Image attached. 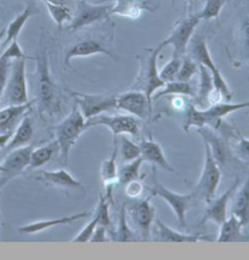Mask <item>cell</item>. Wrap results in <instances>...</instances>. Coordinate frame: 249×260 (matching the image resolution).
I'll use <instances>...</instances> for the list:
<instances>
[{
  "label": "cell",
  "instance_id": "6da1fadb",
  "mask_svg": "<svg viewBox=\"0 0 249 260\" xmlns=\"http://www.w3.org/2000/svg\"><path fill=\"white\" fill-rule=\"evenodd\" d=\"M37 94H38V111L44 119L56 118L61 113V96L57 85L50 73L49 58L45 49L40 48L37 56Z\"/></svg>",
  "mask_w": 249,
  "mask_h": 260
},
{
  "label": "cell",
  "instance_id": "7a4b0ae2",
  "mask_svg": "<svg viewBox=\"0 0 249 260\" xmlns=\"http://www.w3.org/2000/svg\"><path fill=\"white\" fill-rule=\"evenodd\" d=\"M85 120L79 108L74 105L71 113L55 126V140L58 144V150H60L58 153L65 166L68 164L70 153L77 144L78 139L83 134L84 130H86Z\"/></svg>",
  "mask_w": 249,
  "mask_h": 260
},
{
  "label": "cell",
  "instance_id": "3957f363",
  "mask_svg": "<svg viewBox=\"0 0 249 260\" xmlns=\"http://www.w3.org/2000/svg\"><path fill=\"white\" fill-rule=\"evenodd\" d=\"M161 51L162 49L157 46L154 49H146L138 56L140 61V71L133 89L145 92L151 104L152 96L155 94V91L166 85V82L160 77V71L157 68V58Z\"/></svg>",
  "mask_w": 249,
  "mask_h": 260
},
{
  "label": "cell",
  "instance_id": "277c9868",
  "mask_svg": "<svg viewBox=\"0 0 249 260\" xmlns=\"http://www.w3.org/2000/svg\"><path fill=\"white\" fill-rule=\"evenodd\" d=\"M190 56L194 58L198 64H202V66H204L205 68L209 70V72L211 74V79H213L214 89L223 95L224 100L231 101L233 92L231 89H230L225 78L223 77L220 70L217 68L216 64L214 63L207 43H205V40L203 38H199L198 37V38L192 40L191 49H190Z\"/></svg>",
  "mask_w": 249,
  "mask_h": 260
},
{
  "label": "cell",
  "instance_id": "5b68a950",
  "mask_svg": "<svg viewBox=\"0 0 249 260\" xmlns=\"http://www.w3.org/2000/svg\"><path fill=\"white\" fill-rule=\"evenodd\" d=\"M204 142V141H203ZM204 166L199 180L196 185L195 191L196 196L199 200H203L205 203H209L215 197L216 190L222 181V169L219 164L214 159L213 154L210 152V147L207 142H204Z\"/></svg>",
  "mask_w": 249,
  "mask_h": 260
},
{
  "label": "cell",
  "instance_id": "8992f818",
  "mask_svg": "<svg viewBox=\"0 0 249 260\" xmlns=\"http://www.w3.org/2000/svg\"><path fill=\"white\" fill-rule=\"evenodd\" d=\"M27 58H15L11 62V70L9 74L8 84L5 88V101L8 105H22L28 102V89L26 78V63Z\"/></svg>",
  "mask_w": 249,
  "mask_h": 260
},
{
  "label": "cell",
  "instance_id": "52a82bcc",
  "mask_svg": "<svg viewBox=\"0 0 249 260\" xmlns=\"http://www.w3.org/2000/svg\"><path fill=\"white\" fill-rule=\"evenodd\" d=\"M151 191V196L160 197L166 202L170 209L173 210L175 214L177 222H179L180 228L186 226V214L194 206V202L197 200L195 192H190L186 194L176 193L174 191L162 185L161 182L157 181V179L153 178V186L149 188Z\"/></svg>",
  "mask_w": 249,
  "mask_h": 260
},
{
  "label": "cell",
  "instance_id": "ba28073f",
  "mask_svg": "<svg viewBox=\"0 0 249 260\" xmlns=\"http://www.w3.org/2000/svg\"><path fill=\"white\" fill-rule=\"evenodd\" d=\"M94 125H104L111 130L113 138L120 135L139 136L140 122L139 118L132 114H114V116H99L85 120V128L89 129Z\"/></svg>",
  "mask_w": 249,
  "mask_h": 260
},
{
  "label": "cell",
  "instance_id": "9c48e42d",
  "mask_svg": "<svg viewBox=\"0 0 249 260\" xmlns=\"http://www.w3.org/2000/svg\"><path fill=\"white\" fill-rule=\"evenodd\" d=\"M33 145L15 148L6 154L0 167V192L6 184H9L12 179L22 175L29 166V158Z\"/></svg>",
  "mask_w": 249,
  "mask_h": 260
},
{
  "label": "cell",
  "instance_id": "30bf717a",
  "mask_svg": "<svg viewBox=\"0 0 249 260\" xmlns=\"http://www.w3.org/2000/svg\"><path fill=\"white\" fill-rule=\"evenodd\" d=\"M199 22H201V20H199L197 14L190 15L189 17L183 18L182 21L177 22L176 26L172 30V33L168 36V38L161 42L158 46L163 49L168 45H172L174 49L173 55L182 57L186 54V51H188V46L190 42H191L192 36H194Z\"/></svg>",
  "mask_w": 249,
  "mask_h": 260
},
{
  "label": "cell",
  "instance_id": "8fae6325",
  "mask_svg": "<svg viewBox=\"0 0 249 260\" xmlns=\"http://www.w3.org/2000/svg\"><path fill=\"white\" fill-rule=\"evenodd\" d=\"M112 4H90L86 0H79L77 10L74 12L72 21L70 22V29L77 30L83 27L101 23L110 20L112 15Z\"/></svg>",
  "mask_w": 249,
  "mask_h": 260
},
{
  "label": "cell",
  "instance_id": "7c38bea8",
  "mask_svg": "<svg viewBox=\"0 0 249 260\" xmlns=\"http://www.w3.org/2000/svg\"><path fill=\"white\" fill-rule=\"evenodd\" d=\"M74 98L76 105L80 110L84 118L89 119L92 117L99 116L105 112L117 108V96L116 95H105V94H83V92L70 91Z\"/></svg>",
  "mask_w": 249,
  "mask_h": 260
},
{
  "label": "cell",
  "instance_id": "4fadbf2b",
  "mask_svg": "<svg viewBox=\"0 0 249 260\" xmlns=\"http://www.w3.org/2000/svg\"><path fill=\"white\" fill-rule=\"evenodd\" d=\"M197 133L203 139V141L209 145L210 152L219 167L229 166L232 159L237 158L232 153L231 147L229 145V139H226L222 134H217L216 130L211 129L210 126H202L197 129Z\"/></svg>",
  "mask_w": 249,
  "mask_h": 260
},
{
  "label": "cell",
  "instance_id": "5bb4252c",
  "mask_svg": "<svg viewBox=\"0 0 249 260\" xmlns=\"http://www.w3.org/2000/svg\"><path fill=\"white\" fill-rule=\"evenodd\" d=\"M117 108L139 119H146L152 112V104L148 101L145 92L132 89V90L118 95Z\"/></svg>",
  "mask_w": 249,
  "mask_h": 260
},
{
  "label": "cell",
  "instance_id": "9a60e30c",
  "mask_svg": "<svg viewBox=\"0 0 249 260\" xmlns=\"http://www.w3.org/2000/svg\"><path fill=\"white\" fill-rule=\"evenodd\" d=\"M239 185V176L236 178V180L227 190L224 192L222 196L217 198H213L208 204L207 209L202 219V224H205L207 221H211L216 225H222L224 221L227 219V206H229L230 201L237 190Z\"/></svg>",
  "mask_w": 249,
  "mask_h": 260
},
{
  "label": "cell",
  "instance_id": "2e32d148",
  "mask_svg": "<svg viewBox=\"0 0 249 260\" xmlns=\"http://www.w3.org/2000/svg\"><path fill=\"white\" fill-rule=\"evenodd\" d=\"M133 221L144 241L151 240V228L155 218V208L152 206L151 197L139 201L130 208Z\"/></svg>",
  "mask_w": 249,
  "mask_h": 260
},
{
  "label": "cell",
  "instance_id": "e0dca14e",
  "mask_svg": "<svg viewBox=\"0 0 249 260\" xmlns=\"http://www.w3.org/2000/svg\"><path fill=\"white\" fill-rule=\"evenodd\" d=\"M139 145L140 150H141V158L144 162L152 164L153 167H160V168L167 170L169 173L177 174L175 169L168 162L163 148L161 147V145L157 141L153 140L151 134L148 135V139H144Z\"/></svg>",
  "mask_w": 249,
  "mask_h": 260
},
{
  "label": "cell",
  "instance_id": "ac0fdd59",
  "mask_svg": "<svg viewBox=\"0 0 249 260\" xmlns=\"http://www.w3.org/2000/svg\"><path fill=\"white\" fill-rule=\"evenodd\" d=\"M98 54H105L111 58H114V55L108 50L106 46L102 44V43L98 42V40L94 39H85L80 40V42L76 43V44L71 46L68 49L66 55H65V64L67 67L72 68V64H71V61L73 58L77 57H88L91 56V55H98Z\"/></svg>",
  "mask_w": 249,
  "mask_h": 260
},
{
  "label": "cell",
  "instance_id": "d6986e66",
  "mask_svg": "<svg viewBox=\"0 0 249 260\" xmlns=\"http://www.w3.org/2000/svg\"><path fill=\"white\" fill-rule=\"evenodd\" d=\"M37 179L44 182L48 186H54L64 190H82L85 191V187L79 180L73 178L66 169L58 170H42Z\"/></svg>",
  "mask_w": 249,
  "mask_h": 260
},
{
  "label": "cell",
  "instance_id": "ffe728a7",
  "mask_svg": "<svg viewBox=\"0 0 249 260\" xmlns=\"http://www.w3.org/2000/svg\"><path fill=\"white\" fill-rule=\"evenodd\" d=\"M33 102H26L22 105H8L0 110V134L14 133L21 119L29 113Z\"/></svg>",
  "mask_w": 249,
  "mask_h": 260
},
{
  "label": "cell",
  "instance_id": "44dd1931",
  "mask_svg": "<svg viewBox=\"0 0 249 260\" xmlns=\"http://www.w3.org/2000/svg\"><path fill=\"white\" fill-rule=\"evenodd\" d=\"M90 215L89 212H78L76 214L72 215H67V216H61V218H56V219H48V220H39V221H34L30 222V224H26L23 226H20L17 229V231L20 234H24V235H34V234H39V232L50 230V229L55 228V226H60V225H67V224H72V222L80 220V219L88 218Z\"/></svg>",
  "mask_w": 249,
  "mask_h": 260
},
{
  "label": "cell",
  "instance_id": "7402d4cb",
  "mask_svg": "<svg viewBox=\"0 0 249 260\" xmlns=\"http://www.w3.org/2000/svg\"><path fill=\"white\" fill-rule=\"evenodd\" d=\"M231 200L232 215H235L243 226H247L249 224V178L241 188L237 187Z\"/></svg>",
  "mask_w": 249,
  "mask_h": 260
},
{
  "label": "cell",
  "instance_id": "603a6c76",
  "mask_svg": "<svg viewBox=\"0 0 249 260\" xmlns=\"http://www.w3.org/2000/svg\"><path fill=\"white\" fill-rule=\"evenodd\" d=\"M34 133V124L33 120L28 116V113L26 116L21 119V122L18 123V125L16 126V129L14 130L12 133L10 140H9L6 146L4 147L8 152L15 150V148L22 147L28 145V142L32 140V136Z\"/></svg>",
  "mask_w": 249,
  "mask_h": 260
},
{
  "label": "cell",
  "instance_id": "cb8c5ba5",
  "mask_svg": "<svg viewBox=\"0 0 249 260\" xmlns=\"http://www.w3.org/2000/svg\"><path fill=\"white\" fill-rule=\"evenodd\" d=\"M105 2H113L111 10L112 15H118L130 20L139 18L144 10L152 11V9L148 8L146 3H140L136 0H100L99 3Z\"/></svg>",
  "mask_w": 249,
  "mask_h": 260
},
{
  "label": "cell",
  "instance_id": "d4e9b609",
  "mask_svg": "<svg viewBox=\"0 0 249 260\" xmlns=\"http://www.w3.org/2000/svg\"><path fill=\"white\" fill-rule=\"evenodd\" d=\"M36 12H38V9H37L36 4H34L33 2H29L26 6V9L22 12H20V14L17 15L16 17L14 18V20L11 21L10 23H9L8 28H6V33H5V40L4 43H3V45L8 46L12 40L17 39L18 36H20L21 30L24 27V24L28 20H29L30 16H33Z\"/></svg>",
  "mask_w": 249,
  "mask_h": 260
},
{
  "label": "cell",
  "instance_id": "484cf974",
  "mask_svg": "<svg viewBox=\"0 0 249 260\" xmlns=\"http://www.w3.org/2000/svg\"><path fill=\"white\" fill-rule=\"evenodd\" d=\"M244 108H249V101L238 102V104H231L230 101H226V102H219V104L211 105V106L203 110V113L205 114V117H207L208 119L207 126H210L211 123L215 122V120L225 119L229 114L237 112V111L244 110Z\"/></svg>",
  "mask_w": 249,
  "mask_h": 260
},
{
  "label": "cell",
  "instance_id": "4316f807",
  "mask_svg": "<svg viewBox=\"0 0 249 260\" xmlns=\"http://www.w3.org/2000/svg\"><path fill=\"white\" fill-rule=\"evenodd\" d=\"M117 156H118V142L117 138H113V150L111 156L105 159L101 164L100 175L101 181L106 188H113L118 184V169H117Z\"/></svg>",
  "mask_w": 249,
  "mask_h": 260
},
{
  "label": "cell",
  "instance_id": "83f0119b",
  "mask_svg": "<svg viewBox=\"0 0 249 260\" xmlns=\"http://www.w3.org/2000/svg\"><path fill=\"white\" fill-rule=\"evenodd\" d=\"M219 226L220 231L216 237V242H244V241H249L242 234L243 225L241 224V221L235 215L227 218Z\"/></svg>",
  "mask_w": 249,
  "mask_h": 260
},
{
  "label": "cell",
  "instance_id": "f1b7e54d",
  "mask_svg": "<svg viewBox=\"0 0 249 260\" xmlns=\"http://www.w3.org/2000/svg\"><path fill=\"white\" fill-rule=\"evenodd\" d=\"M155 226H157V241H162V242H189V243H196L199 242L201 240H204L203 236L199 235H188L182 234V232H177L169 228L168 225L164 224L160 219H155Z\"/></svg>",
  "mask_w": 249,
  "mask_h": 260
},
{
  "label": "cell",
  "instance_id": "f546056e",
  "mask_svg": "<svg viewBox=\"0 0 249 260\" xmlns=\"http://www.w3.org/2000/svg\"><path fill=\"white\" fill-rule=\"evenodd\" d=\"M56 152H60L58 144L56 140L49 142L46 145H43V146L34 147L32 150V153H30L29 166H28L27 170L42 168L43 166H45L46 163L52 159V157L55 156Z\"/></svg>",
  "mask_w": 249,
  "mask_h": 260
},
{
  "label": "cell",
  "instance_id": "4dcf8cb0",
  "mask_svg": "<svg viewBox=\"0 0 249 260\" xmlns=\"http://www.w3.org/2000/svg\"><path fill=\"white\" fill-rule=\"evenodd\" d=\"M173 95H185V96L196 98V92L190 82H181V80H173L166 83L163 89L152 96V101L164 96H173Z\"/></svg>",
  "mask_w": 249,
  "mask_h": 260
},
{
  "label": "cell",
  "instance_id": "1f68e13d",
  "mask_svg": "<svg viewBox=\"0 0 249 260\" xmlns=\"http://www.w3.org/2000/svg\"><path fill=\"white\" fill-rule=\"evenodd\" d=\"M198 73H199V89L196 94V100H197V106L204 107L208 105V95L213 91V79L211 74L208 68H205L202 64H198Z\"/></svg>",
  "mask_w": 249,
  "mask_h": 260
},
{
  "label": "cell",
  "instance_id": "d6a6232c",
  "mask_svg": "<svg viewBox=\"0 0 249 260\" xmlns=\"http://www.w3.org/2000/svg\"><path fill=\"white\" fill-rule=\"evenodd\" d=\"M185 118H183L182 129L185 133H189L191 128H202L208 125V119L203 113V110L198 108L196 105L190 104L185 111Z\"/></svg>",
  "mask_w": 249,
  "mask_h": 260
},
{
  "label": "cell",
  "instance_id": "836d02e7",
  "mask_svg": "<svg viewBox=\"0 0 249 260\" xmlns=\"http://www.w3.org/2000/svg\"><path fill=\"white\" fill-rule=\"evenodd\" d=\"M144 160L141 157L139 158L130 160V162H126L118 169V184L126 185L127 182L132 180H139L142 178L141 175V167Z\"/></svg>",
  "mask_w": 249,
  "mask_h": 260
},
{
  "label": "cell",
  "instance_id": "e575fe53",
  "mask_svg": "<svg viewBox=\"0 0 249 260\" xmlns=\"http://www.w3.org/2000/svg\"><path fill=\"white\" fill-rule=\"evenodd\" d=\"M112 241H117V242H132L136 240L135 234L129 228L127 221V207L126 204H122V208L119 212V221H118L117 231L112 234Z\"/></svg>",
  "mask_w": 249,
  "mask_h": 260
},
{
  "label": "cell",
  "instance_id": "d590c367",
  "mask_svg": "<svg viewBox=\"0 0 249 260\" xmlns=\"http://www.w3.org/2000/svg\"><path fill=\"white\" fill-rule=\"evenodd\" d=\"M46 9H48L50 16H51L56 26L58 28H62L64 23L71 22L72 21V12L68 5H62V4H52V3H45Z\"/></svg>",
  "mask_w": 249,
  "mask_h": 260
},
{
  "label": "cell",
  "instance_id": "8d00e7d4",
  "mask_svg": "<svg viewBox=\"0 0 249 260\" xmlns=\"http://www.w3.org/2000/svg\"><path fill=\"white\" fill-rule=\"evenodd\" d=\"M118 152H120V156H122V160L124 163L141 157L140 145L135 144L133 140H130L127 135H120Z\"/></svg>",
  "mask_w": 249,
  "mask_h": 260
},
{
  "label": "cell",
  "instance_id": "74e56055",
  "mask_svg": "<svg viewBox=\"0 0 249 260\" xmlns=\"http://www.w3.org/2000/svg\"><path fill=\"white\" fill-rule=\"evenodd\" d=\"M227 0H207L205 2L204 8L202 9V11H199L197 16L199 20H213L219 18L220 12H222L223 8L225 6Z\"/></svg>",
  "mask_w": 249,
  "mask_h": 260
},
{
  "label": "cell",
  "instance_id": "f35d334b",
  "mask_svg": "<svg viewBox=\"0 0 249 260\" xmlns=\"http://www.w3.org/2000/svg\"><path fill=\"white\" fill-rule=\"evenodd\" d=\"M198 73V63L191 56H182L181 66H180L179 73H177L175 80L181 82H190L195 74Z\"/></svg>",
  "mask_w": 249,
  "mask_h": 260
},
{
  "label": "cell",
  "instance_id": "ab89813d",
  "mask_svg": "<svg viewBox=\"0 0 249 260\" xmlns=\"http://www.w3.org/2000/svg\"><path fill=\"white\" fill-rule=\"evenodd\" d=\"M182 57L176 56V55H173V57L170 58V61L168 62L166 66H164L160 71V77L164 82H173V80L176 79L177 73H179L180 66H181Z\"/></svg>",
  "mask_w": 249,
  "mask_h": 260
},
{
  "label": "cell",
  "instance_id": "60d3db41",
  "mask_svg": "<svg viewBox=\"0 0 249 260\" xmlns=\"http://www.w3.org/2000/svg\"><path fill=\"white\" fill-rule=\"evenodd\" d=\"M12 60L5 56H0V104H2L3 96H4L6 84H8L9 74L11 70Z\"/></svg>",
  "mask_w": 249,
  "mask_h": 260
},
{
  "label": "cell",
  "instance_id": "b9f144b4",
  "mask_svg": "<svg viewBox=\"0 0 249 260\" xmlns=\"http://www.w3.org/2000/svg\"><path fill=\"white\" fill-rule=\"evenodd\" d=\"M99 224H100V212L96 209L94 219H92V220L90 221L88 225H85V226L83 228V230L73 238L72 240L73 242H89L90 238H91L92 232H94L95 228L98 226Z\"/></svg>",
  "mask_w": 249,
  "mask_h": 260
},
{
  "label": "cell",
  "instance_id": "7bdbcfd3",
  "mask_svg": "<svg viewBox=\"0 0 249 260\" xmlns=\"http://www.w3.org/2000/svg\"><path fill=\"white\" fill-rule=\"evenodd\" d=\"M237 144L233 147L232 153L235 154L237 158L241 159H249V139H245L243 135L237 130Z\"/></svg>",
  "mask_w": 249,
  "mask_h": 260
},
{
  "label": "cell",
  "instance_id": "ee69618b",
  "mask_svg": "<svg viewBox=\"0 0 249 260\" xmlns=\"http://www.w3.org/2000/svg\"><path fill=\"white\" fill-rule=\"evenodd\" d=\"M142 191H144V184L140 179L139 180H132L124 185V193L129 198H133V200L141 196Z\"/></svg>",
  "mask_w": 249,
  "mask_h": 260
},
{
  "label": "cell",
  "instance_id": "f6af8a7d",
  "mask_svg": "<svg viewBox=\"0 0 249 260\" xmlns=\"http://www.w3.org/2000/svg\"><path fill=\"white\" fill-rule=\"evenodd\" d=\"M3 56L10 58V60H15V58H21V57H27V55H24V52L21 48L20 44H18L17 39L12 40V42L6 46V49L3 52Z\"/></svg>",
  "mask_w": 249,
  "mask_h": 260
},
{
  "label": "cell",
  "instance_id": "bcb514c9",
  "mask_svg": "<svg viewBox=\"0 0 249 260\" xmlns=\"http://www.w3.org/2000/svg\"><path fill=\"white\" fill-rule=\"evenodd\" d=\"M107 228H105L104 225L99 224L98 226L95 228L94 232H92L91 238H90L89 242H107V241H111V238L108 237Z\"/></svg>",
  "mask_w": 249,
  "mask_h": 260
},
{
  "label": "cell",
  "instance_id": "7dc6e473",
  "mask_svg": "<svg viewBox=\"0 0 249 260\" xmlns=\"http://www.w3.org/2000/svg\"><path fill=\"white\" fill-rule=\"evenodd\" d=\"M241 42L245 52V56L249 58V21H245L241 28Z\"/></svg>",
  "mask_w": 249,
  "mask_h": 260
},
{
  "label": "cell",
  "instance_id": "c3c4849f",
  "mask_svg": "<svg viewBox=\"0 0 249 260\" xmlns=\"http://www.w3.org/2000/svg\"><path fill=\"white\" fill-rule=\"evenodd\" d=\"M190 104L185 99V95H173L172 106L176 111H185Z\"/></svg>",
  "mask_w": 249,
  "mask_h": 260
},
{
  "label": "cell",
  "instance_id": "681fc988",
  "mask_svg": "<svg viewBox=\"0 0 249 260\" xmlns=\"http://www.w3.org/2000/svg\"><path fill=\"white\" fill-rule=\"evenodd\" d=\"M12 133H6V134H0V150L2 148H4L6 146V144H8L9 140H10Z\"/></svg>",
  "mask_w": 249,
  "mask_h": 260
},
{
  "label": "cell",
  "instance_id": "f907efd6",
  "mask_svg": "<svg viewBox=\"0 0 249 260\" xmlns=\"http://www.w3.org/2000/svg\"><path fill=\"white\" fill-rule=\"evenodd\" d=\"M44 3H52V4H62V5H68V0H43Z\"/></svg>",
  "mask_w": 249,
  "mask_h": 260
},
{
  "label": "cell",
  "instance_id": "816d5d0a",
  "mask_svg": "<svg viewBox=\"0 0 249 260\" xmlns=\"http://www.w3.org/2000/svg\"><path fill=\"white\" fill-rule=\"evenodd\" d=\"M5 33H6V29H2V30H0V44H2L3 39L5 38Z\"/></svg>",
  "mask_w": 249,
  "mask_h": 260
},
{
  "label": "cell",
  "instance_id": "f5cc1de1",
  "mask_svg": "<svg viewBox=\"0 0 249 260\" xmlns=\"http://www.w3.org/2000/svg\"><path fill=\"white\" fill-rule=\"evenodd\" d=\"M186 2H188V4H189L190 6H192V4L197 2V0H186Z\"/></svg>",
  "mask_w": 249,
  "mask_h": 260
},
{
  "label": "cell",
  "instance_id": "db71d44e",
  "mask_svg": "<svg viewBox=\"0 0 249 260\" xmlns=\"http://www.w3.org/2000/svg\"><path fill=\"white\" fill-rule=\"evenodd\" d=\"M0 167H2V162H0Z\"/></svg>",
  "mask_w": 249,
  "mask_h": 260
}]
</instances>
